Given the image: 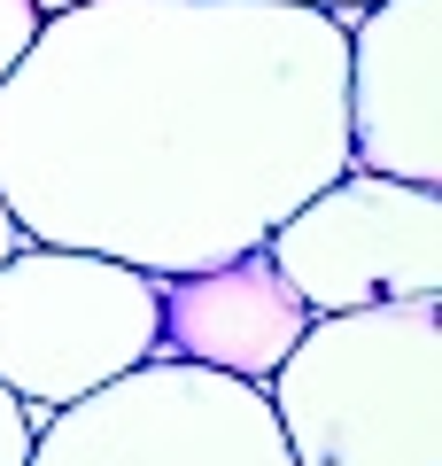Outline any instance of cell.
<instances>
[{
    "label": "cell",
    "mask_w": 442,
    "mask_h": 466,
    "mask_svg": "<svg viewBox=\"0 0 442 466\" xmlns=\"http://www.w3.org/2000/svg\"><path fill=\"white\" fill-rule=\"evenodd\" d=\"M342 63L295 0H85L0 78V202L147 280L233 265L349 171Z\"/></svg>",
    "instance_id": "obj_1"
},
{
    "label": "cell",
    "mask_w": 442,
    "mask_h": 466,
    "mask_svg": "<svg viewBox=\"0 0 442 466\" xmlns=\"http://www.w3.org/2000/svg\"><path fill=\"white\" fill-rule=\"evenodd\" d=\"M264 404L295 466H442V296L318 311Z\"/></svg>",
    "instance_id": "obj_2"
},
{
    "label": "cell",
    "mask_w": 442,
    "mask_h": 466,
    "mask_svg": "<svg viewBox=\"0 0 442 466\" xmlns=\"http://www.w3.org/2000/svg\"><path fill=\"white\" fill-rule=\"evenodd\" d=\"M164 334L156 280L94 249L24 241L0 257V389L32 412V428L63 404L147 366Z\"/></svg>",
    "instance_id": "obj_3"
},
{
    "label": "cell",
    "mask_w": 442,
    "mask_h": 466,
    "mask_svg": "<svg viewBox=\"0 0 442 466\" xmlns=\"http://www.w3.org/2000/svg\"><path fill=\"white\" fill-rule=\"evenodd\" d=\"M24 466H295L256 381L147 358L32 428Z\"/></svg>",
    "instance_id": "obj_4"
},
{
    "label": "cell",
    "mask_w": 442,
    "mask_h": 466,
    "mask_svg": "<svg viewBox=\"0 0 442 466\" xmlns=\"http://www.w3.org/2000/svg\"><path fill=\"white\" fill-rule=\"evenodd\" d=\"M264 257L311 319L442 296V187H404L349 164L264 233Z\"/></svg>",
    "instance_id": "obj_5"
},
{
    "label": "cell",
    "mask_w": 442,
    "mask_h": 466,
    "mask_svg": "<svg viewBox=\"0 0 442 466\" xmlns=\"http://www.w3.org/2000/svg\"><path fill=\"white\" fill-rule=\"evenodd\" d=\"M349 164L404 187H442V0L349 8Z\"/></svg>",
    "instance_id": "obj_6"
},
{
    "label": "cell",
    "mask_w": 442,
    "mask_h": 466,
    "mask_svg": "<svg viewBox=\"0 0 442 466\" xmlns=\"http://www.w3.org/2000/svg\"><path fill=\"white\" fill-rule=\"evenodd\" d=\"M156 303H164L156 358H186V366L233 373V381H256V389L279 373L295 334L311 327L303 296L272 272L264 249L210 265V272H186V280H156Z\"/></svg>",
    "instance_id": "obj_7"
},
{
    "label": "cell",
    "mask_w": 442,
    "mask_h": 466,
    "mask_svg": "<svg viewBox=\"0 0 442 466\" xmlns=\"http://www.w3.org/2000/svg\"><path fill=\"white\" fill-rule=\"evenodd\" d=\"M32 32H39V16L24 8V0H0V78L16 70V55L32 47Z\"/></svg>",
    "instance_id": "obj_8"
},
{
    "label": "cell",
    "mask_w": 442,
    "mask_h": 466,
    "mask_svg": "<svg viewBox=\"0 0 442 466\" xmlns=\"http://www.w3.org/2000/svg\"><path fill=\"white\" fill-rule=\"evenodd\" d=\"M24 451H32V412L0 389V466H24Z\"/></svg>",
    "instance_id": "obj_9"
},
{
    "label": "cell",
    "mask_w": 442,
    "mask_h": 466,
    "mask_svg": "<svg viewBox=\"0 0 442 466\" xmlns=\"http://www.w3.org/2000/svg\"><path fill=\"white\" fill-rule=\"evenodd\" d=\"M16 249H24V226L8 218V202H0V257H16Z\"/></svg>",
    "instance_id": "obj_10"
},
{
    "label": "cell",
    "mask_w": 442,
    "mask_h": 466,
    "mask_svg": "<svg viewBox=\"0 0 442 466\" xmlns=\"http://www.w3.org/2000/svg\"><path fill=\"white\" fill-rule=\"evenodd\" d=\"M24 8H32V16L47 24V16H70V8H85V0H24Z\"/></svg>",
    "instance_id": "obj_11"
},
{
    "label": "cell",
    "mask_w": 442,
    "mask_h": 466,
    "mask_svg": "<svg viewBox=\"0 0 442 466\" xmlns=\"http://www.w3.org/2000/svg\"><path fill=\"white\" fill-rule=\"evenodd\" d=\"M295 8H326V16H349V8H373V0H295Z\"/></svg>",
    "instance_id": "obj_12"
}]
</instances>
